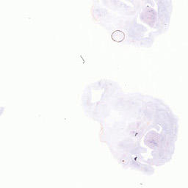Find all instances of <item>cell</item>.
I'll return each instance as SVG.
<instances>
[{
	"label": "cell",
	"instance_id": "1",
	"mask_svg": "<svg viewBox=\"0 0 188 188\" xmlns=\"http://www.w3.org/2000/svg\"><path fill=\"white\" fill-rule=\"evenodd\" d=\"M112 38L116 42H121L124 39V32L121 31H115L112 35Z\"/></svg>",
	"mask_w": 188,
	"mask_h": 188
}]
</instances>
